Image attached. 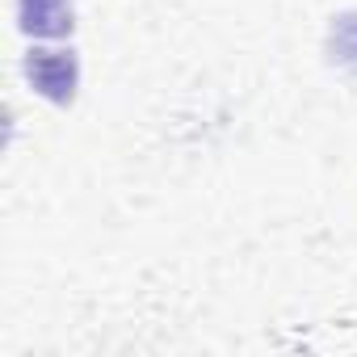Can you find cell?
I'll use <instances>...</instances> for the list:
<instances>
[{
	"instance_id": "6da1fadb",
	"label": "cell",
	"mask_w": 357,
	"mask_h": 357,
	"mask_svg": "<svg viewBox=\"0 0 357 357\" xmlns=\"http://www.w3.org/2000/svg\"><path fill=\"white\" fill-rule=\"evenodd\" d=\"M22 68H26V80H30V89H34L38 97H47V101H55V105H68V101L76 97L80 63H76L72 51H47V47H38V51L26 55Z\"/></svg>"
},
{
	"instance_id": "7a4b0ae2",
	"label": "cell",
	"mask_w": 357,
	"mask_h": 357,
	"mask_svg": "<svg viewBox=\"0 0 357 357\" xmlns=\"http://www.w3.org/2000/svg\"><path fill=\"white\" fill-rule=\"evenodd\" d=\"M17 17L34 38H63L72 34V0H17Z\"/></svg>"
},
{
	"instance_id": "3957f363",
	"label": "cell",
	"mask_w": 357,
	"mask_h": 357,
	"mask_svg": "<svg viewBox=\"0 0 357 357\" xmlns=\"http://www.w3.org/2000/svg\"><path fill=\"white\" fill-rule=\"evenodd\" d=\"M328 55H332V63L357 72V9L332 17V30H328Z\"/></svg>"
}]
</instances>
